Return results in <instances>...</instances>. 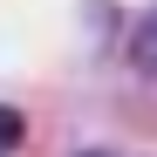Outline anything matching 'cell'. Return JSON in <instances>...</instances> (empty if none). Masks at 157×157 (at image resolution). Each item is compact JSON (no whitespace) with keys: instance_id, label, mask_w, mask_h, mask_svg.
<instances>
[{"instance_id":"1","label":"cell","mask_w":157,"mask_h":157,"mask_svg":"<svg viewBox=\"0 0 157 157\" xmlns=\"http://www.w3.org/2000/svg\"><path fill=\"white\" fill-rule=\"evenodd\" d=\"M130 55H137V68H150V75H157V7L137 21V34H130Z\"/></svg>"},{"instance_id":"2","label":"cell","mask_w":157,"mask_h":157,"mask_svg":"<svg viewBox=\"0 0 157 157\" xmlns=\"http://www.w3.org/2000/svg\"><path fill=\"white\" fill-rule=\"evenodd\" d=\"M21 137H28V123H21V109H0V150H14Z\"/></svg>"}]
</instances>
